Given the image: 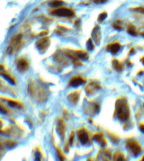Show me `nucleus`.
<instances>
[{
  "mask_svg": "<svg viewBox=\"0 0 144 161\" xmlns=\"http://www.w3.org/2000/svg\"><path fill=\"white\" fill-rule=\"evenodd\" d=\"M130 108L127 100L124 97H119L115 102L114 115L121 122H126L130 116Z\"/></svg>",
  "mask_w": 144,
  "mask_h": 161,
  "instance_id": "1",
  "label": "nucleus"
},
{
  "mask_svg": "<svg viewBox=\"0 0 144 161\" xmlns=\"http://www.w3.org/2000/svg\"><path fill=\"white\" fill-rule=\"evenodd\" d=\"M125 147L129 153L134 157H137L141 153V146L138 142L133 139L128 140L125 143Z\"/></svg>",
  "mask_w": 144,
  "mask_h": 161,
  "instance_id": "2",
  "label": "nucleus"
},
{
  "mask_svg": "<svg viewBox=\"0 0 144 161\" xmlns=\"http://www.w3.org/2000/svg\"><path fill=\"white\" fill-rule=\"evenodd\" d=\"M53 14L61 17H73L75 14L74 11L69 9L66 7H60V8H56L54 10H53Z\"/></svg>",
  "mask_w": 144,
  "mask_h": 161,
  "instance_id": "3",
  "label": "nucleus"
},
{
  "mask_svg": "<svg viewBox=\"0 0 144 161\" xmlns=\"http://www.w3.org/2000/svg\"><path fill=\"white\" fill-rule=\"evenodd\" d=\"M121 48V44L118 42H113L106 46V50L112 55H116Z\"/></svg>",
  "mask_w": 144,
  "mask_h": 161,
  "instance_id": "4",
  "label": "nucleus"
},
{
  "mask_svg": "<svg viewBox=\"0 0 144 161\" xmlns=\"http://www.w3.org/2000/svg\"><path fill=\"white\" fill-rule=\"evenodd\" d=\"M92 37L94 42L99 45L101 42V28L98 26H95L92 31Z\"/></svg>",
  "mask_w": 144,
  "mask_h": 161,
  "instance_id": "5",
  "label": "nucleus"
},
{
  "mask_svg": "<svg viewBox=\"0 0 144 161\" xmlns=\"http://www.w3.org/2000/svg\"><path fill=\"white\" fill-rule=\"evenodd\" d=\"M101 89V85L98 82H91L88 84H87L86 91L88 95H91L95 94L97 91H98Z\"/></svg>",
  "mask_w": 144,
  "mask_h": 161,
  "instance_id": "6",
  "label": "nucleus"
},
{
  "mask_svg": "<svg viewBox=\"0 0 144 161\" xmlns=\"http://www.w3.org/2000/svg\"><path fill=\"white\" fill-rule=\"evenodd\" d=\"M86 109L87 110L88 114L95 115V114L98 113L100 110V105L96 102H91L88 104L87 109Z\"/></svg>",
  "mask_w": 144,
  "mask_h": 161,
  "instance_id": "7",
  "label": "nucleus"
},
{
  "mask_svg": "<svg viewBox=\"0 0 144 161\" xmlns=\"http://www.w3.org/2000/svg\"><path fill=\"white\" fill-rule=\"evenodd\" d=\"M78 138L80 142L83 144H86L89 140V136L87 131L85 129L79 130L78 132Z\"/></svg>",
  "mask_w": 144,
  "mask_h": 161,
  "instance_id": "8",
  "label": "nucleus"
},
{
  "mask_svg": "<svg viewBox=\"0 0 144 161\" xmlns=\"http://www.w3.org/2000/svg\"><path fill=\"white\" fill-rule=\"evenodd\" d=\"M21 37L20 35H18L15 36L12 39L11 46L10 47V52H13L14 49H19L21 45Z\"/></svg>",
  "mask_w": 144,
  "mask_h": 161,
  "instance_id": "9",
  "label": "nucleus"
},
{
  "mask_svg": "<svg viewBox=\"0 0 144 161\" xmlns=\"http://www.w3.org/2000/svg\"><path fill=\"white\" fill-rule=\"evenodd\" d=\"M93 139L98 142V144H100V145H101L103 147H104L107 144L106 139H105L103 133H101V132H98V133H96L95 134H94Z\"/></svg>",
  "mask_w": 144,
  "mask_h": 161,
  "instance_id": "10",
  "label": "nucleus"
},
{
  "mask_svg": "<svg viewBox=\"0 0 144 161\" xmlns=\"http://www.w3.org/2000/svg\"><path fill=\"white\" fill-rule=\"evenodd\" d=\"M28 67H29V63L28 61L26 59H24V58L20 59L17 64L18 69L21 72L26 71Z\"/></svg>",
  "mask_w": 144,
  "mask_h": 161,
  "instance_id": "11",
  "label": "nucleus"
},
{
  "mask_svg": "<svg viewBox=\"0 0 144 161\" xmlns=\"http://www.w3.org/2000/svg\"><path fill=\"white\" fill-rule=\"evenodd\" d=\"M113 68L117 72H120L124 69L123 64L117 59H113L111 62Z\"/></svg>",
  "mask_w": 144,
  "mask_h": 161,
  "instance_id": "12",
  "label": "nucleus"
},
{
  "mask_svg": "<svg viewBox=\"0 0 144 161\" xmlns=\"http://www.w3.org/2000/svg\"><path fill=\"white\" fill-rule=\"evenodd\" d=\"M85 81V79L82 77H74L70 81V84L73 87H78L79 86L83 84Z\"/></svg>",
  "mask_w": 144,
  "mask_h": 161,
  "instance_id": "13",
  "label": "nucleus"
},
{
  "mask_svg": "<svg viewBox=\"0 0 144 161\" xmlns=\"http://www.w3.org/2000/svg\"><path fill=\"white\" fill-rule=\"evenodd\" d=\"M112 26L113 28L117 30V31H122L124 29V26L123 24V21L122 20L118 19L115 20L113 21V23H112Z\"/></svg>",
  "mask_w": 144,
  "mask_h": 161,
  "instance_id": "14",
  "label": "nucleus"
},
{
  "mask_svg": "<svg viewBox=\"0 0 144 161\" xmlns=\"http://www.w3.org/2000/svg\"><path fill=\"white\" fill-rule=\"evenodd\" d=\"M127 32L132 36H138V31L136 28V26L134 24L130 23L127 25Z\"/></svg>",
  "mask_w": 144,
  "mask_h": 161,
  "instance_id": "15",
  "label": "nucleus"
},
{
  "mask_svg": "<svg viewBox=\"0 0 144 161\" xmlns=\"http://www.w3.org/2000/svg\"><path fill=\"white\" fill-rule=\"evenodd\" d=\"M113 158L114 161H125V157L123 152L119 150L115 151L113 156Z\"/></svg>",
  "mask_w": 144,
  "mask_h": 161,
  "instance_id": "16",
  "label": "nucleus"
},
{
  "mask_svg": "<svg viewBox=\"0 0 144 161\" xmlns=\"http://www.w3.org/2000/svg\"><path fill=\"white\" fill-rule=\"evenodd\" d=\"M107 134L110 140L114 144H118V142L120 141V138L117 135L111 131H107Z\"/></svg>",
  "mask_w": 144,
  "mask_h": 161,
  "instance_id": "17",
  "label": "nucleus"
},
{
  "mask_svg": "<svg viewBox=\"0 0 144 161\" xmlns=\"http://www.w3.org/2000/svg\"><path fill=\"white\" fill-rule=\"evenodd\" d=\"M76 56L79 59L85 60H87L89 57L88 54H87V52L82 51V50H79V51L76 52Z\"/></svg>",
  "mask_w": 144,
  "mask_h": 161,
  "instance_id": "18",
  "label": "nucleus"
},
{
  "mask_svg": "<svg viewBox=\"0 0 144 161\" xmlns=\"http://www.w3.org/2000/svg\"><path fill=\"white\" fill-rule=\"evenodd\" d=\"M48 45V40L47 39H43L38 41V47L40 49H43L46 48Z\"/></svg>",
  "mask_w": 144,
  "mask_h": 161,
  "instance_id": "19",
  "label": "nucleus"
},
{
  "mask_svg": "<svg viewBox=\"0 0 144 161\" xmlns=\"http://www.w3.org/2000/svg\"><path fill=\"white\" fill-rule=\"evenodd\" d=\"M79 99V94L77 92H73L69 96V101L73 104L77 103Z\"/></svg>",
  "mask_w": 144,
  "mask_h": 161,
  "instance_id": "20",
  "label": "nucleus"
},
{
  "mask_svg": "<svg viewBox=\"0 0 144 161\" xmlns=\"http://www.w3.org/2000/svg\"><path fill=\"white\" fill-rule=\"evenodd\" d=\"M130 10L132 11H133V12L144 14V6H143L131 7L130 8Z\"/></svg>",
  "mask_w": 144,
  "mask_h": 161,
  "instance_id": "21",
  "label": "nucleus"
},
{
  "mask_svg": "<svg viewBox=\"0 0 144 161\" xmlns=\"http://www.w3.org/2000/svg\"><path fill=\"white\" fill-rule=\"evenodd\" d=\"M108 15V14L106 11L101 12L98 15V22H100V23L103 22L107 18Z\"/></svg>",
  "mask_w": 144,
  "mask_h": 161,
  "instance_id": "22",
  "label": "nucleus"
},
{
  "mask_svg": "<svg viewBox=\"0 0 144 161\" xmlns=\"http://www.w3.org/2000/svg\"><path fill=\"white\" fill-rule=\"evenodd\" d=\"M58 132L60 133L61 135H63L64 134V125L63 122L61 121H60L58 123Z\"/></svg>",
  "mask_w": 144,
  "mask_h": 161,
  "instance_id": "23",
  "label": "nucleus"
},
{
  "mask_svg": "<svg viewBox=\"0 0 144 161\" xmlns=\"http://www.w3.org/2000/svg\"><path fill=\"white\" fill-rule=\"evenodd\" d=\"M87 47L89 50H92L95 48V44L91 39H90L87 42Z\"/></svg>",
  "mask_w": 144,
  "mask_h": 161,
  "instance_id": "24",
  "label": "nucleus"
},
{
  "mask_svg": "<svg viewBox=\"0 0 144 161\" xmlns=\"http://www.w3.org/2000/svg\"><path fill=\"white\" fill-rule=\"evenodd\" d=\"M61 4H62V2L59 0H54L51 3V6H53L57 7L61 5Z\"/></svg>",
  "mask_w": 144,
  "mask_h": 161,
  "instance_id": "25",
  "label": "nucleus"
},
{
  "mask_svg": "<svg viewBox=\"0 0 144 161\" xmlns=\"http://www.w3.org/2000/svg\"><path fill=\"white\" fill-rule=\"evenodd\" d=\"M90 1L96 4H103L107 2L108 0H90Z\"/></svg>",
  "mask_w": 144,
  "mask_h": 161,
  "instance_id": "26",
  "label": "nucleus"
},
{
  "mask_svg": "<svg viewBox=\"0 0 144 161\" xmlns=\"http://www.w3.org/2000/svg\"><path fill=\"white\" fill-rule=\"evenodd\" d=\"M135 53H136V50H135V48H134L133 47H131V48L130 49L129 51H128V54H130V55H132L135 54Z\"/></svg>",
  "mask_w": 144,
  "mask_h": 161,
  "instance_id": "27",
  "label": "nucleus"
},
{
  "mask_svg": "<svg viewBox=\"0 0 144 161\" xmlns=\"http://www.w3.org/2000/svg\"><path fill=\"white\" fill-rule=\"evenodd\" d=\"M0 112L3 113H5L7 112L6 108L5 107H4L3 105H0Z\"/></svg>",
  "mask_w": 144,
  "mask_h": 161,
  "instance_id": "28",
  "label": "nucleus"
},
{
  "mask_svg": "<svg viewBox=\"0 0 144 161\" xmlns=\"http://www.w3.org/2000/svg\"><path fill=\"white\" fill-rule=\"evenodd\" d=\"M139 129L140 130V131L144 133V122H141L139 124Z\"/></svg>",
  "mask_w": 144,
  "mask_h": 161,
  "instance_id": "29",
  "label": "nucleus"
},
{
  "mask_svg": "<svg viewBox=\"0 0 144 161\" xmlns=\"http://www.w3.org/2000/svg\"><path fill=\"white\" fill-rule=\"evenodd\" d=\"M125 63H126V64L127 65L128 67H132L133 65V63H132V62H131V60H127Z\"/></svg>",
  "mask_w": 144,
  "mask_h": 161,
  "instance_id": "30",
  "label": "nucleus"
},
{
  "mask_svg": "<svg viewBox=\"0 0 144 161\" xmlns=\"http://www.w3.org/2000/svg\"><path fill=\"white\" fill-rule=\"evenodd\" d=\"M140 60L141 63L143 64L144 65V55H143V57H141L140 58Z\"/></svg>",
  "mask_w": 144,
  "mask_h": 161,
  "instance_id": "31",
  "label": "nucleus"
},
{
  "mask_svg": "<svg viewBox=\"0 0 144 161\" xmlns=\"http://www.w3.org/2000/svg\"><path fill=\"white\" fill-rule=\"evenodd\" d=\"M73 138H74V135H73V134H72V135L70 136V142H71V144H72V142H73Z\"/></svg>",
  "mask_w": 144,
  "mask_h": 161,
  "instance_id": "32",
  "label": "nucleus"
},
{
  "mask_svg": "<svg viewBox=\"0 0 144 161\" xmlns=\"http://www.w3.org/2000/svg\"><path fill=\"white\" fill-rule=\"evenodd\" d=\"M143 73H144L143 70H140L138 73V75H141V74H142Z\"/></svg>",
  "mask_w": 144,
  "mask_h": 161,
  "instance_id": "33",
  "label": "nucleus"
},
{
  "mask_svg": "<svg viewBox=\"0 0 144 161\" xmlns=\"http://www.w3.org/2000/svg\"><path fill=\"white\" fill-rule=\"evenodd\" d=\"M140 34L142 37H144V29L143 31H141V32H140Z\"/></svg>",
  "mask_w": 144,
  "mask_h": 161,
  "instance_id": "34",
  "label": "nucleus"
},
{
  "mask_svg": "<svg viewBox=\"0 0 144 161\" xmlns=\"http://www.w3.org/2000/svg\"><path fill=\"white\" fill-rule=\"evenodd\" d=\"M142 160H143V161H144V155H143V158H142Z\"/></svg>",
  "mask_w": 144,
  "mask_h": 161,
  "instance_id": "35",
  "label": "nucleus"
},
{
  "mask_svg": "<svg viewBox=\"0 0 144 161\" xmlns=\"http://www.w3.org/2000/svg\"></svg>",
  "mask_w": 144,
  "mask_h": 161,
  "instance_id": "36",
  "label": "nucleus"
}]
</instances>
